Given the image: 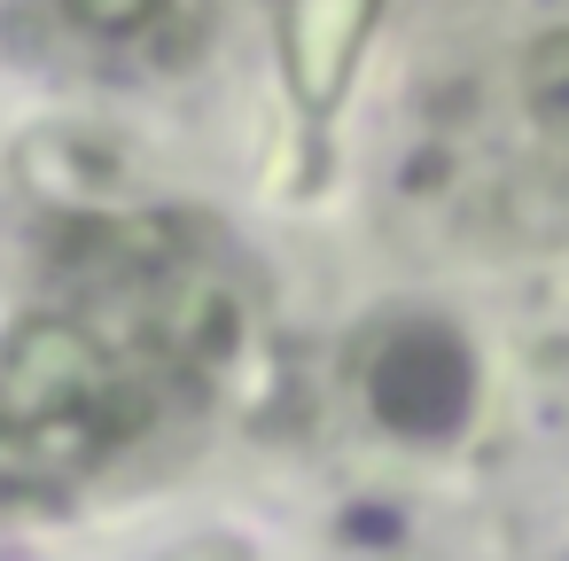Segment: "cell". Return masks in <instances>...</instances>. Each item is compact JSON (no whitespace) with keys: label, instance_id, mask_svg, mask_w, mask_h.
Returning <instances> with one entry per match:
<instances>
[{"label":"cell","instance_id":"6da1fadb","mask_svg":"<svg viewBox=\"0 0 569 561\" xmlns=\"http://www.w3.org/2000/svg\"><path fill=\"white\" fill-rule=\"evenodd\" d=\"M468 382H476V367L445 328H398L367 367V405L398 437H445L468 413Z\"/></svg>","mask_w":569,"mask_h":561},{"label":"cell","instance_id":"3957f363","mask_svg":"<svg viewBox=\"0 0 569 561\" xmlns=\"http://www.w3.org/2000/svg\"><path fill=\"white\" fill-rule=\"evenodd\" d=\"M530 110H538L546 126H561V133H569V32H561V40H546V48L530 56Z\"/></svg>","mask_w":569,"mask_h":561},{"label":"cell","instance_id":"7a4b0ae2","mask_svg":"<svg viewBox=\"0 0 569 561\" xmlns=\"http://www.w3.org/2000/svg\"><path fill=\"white\" fill-rule=\"evenodd\" d=\"M375 9L382 0H281V63L305 126H328V110L343 102L359 48L375 32Z\"/></svg>","mask_w":569,"mask_h":561},{"label":"cell","instance_id":"277c9868","mask_svg":"<svg viewBox=\"0 0 569 561\" xmlns=\"http://www.w3.org/2000/svg\"><path fill=\"white\" fill-rule=\"evenodd\" d=\"M63 9H71L87 32H141L164 0H63Z\"/></svg>","mask_w":569,"mask_h":561}]
</instances>
